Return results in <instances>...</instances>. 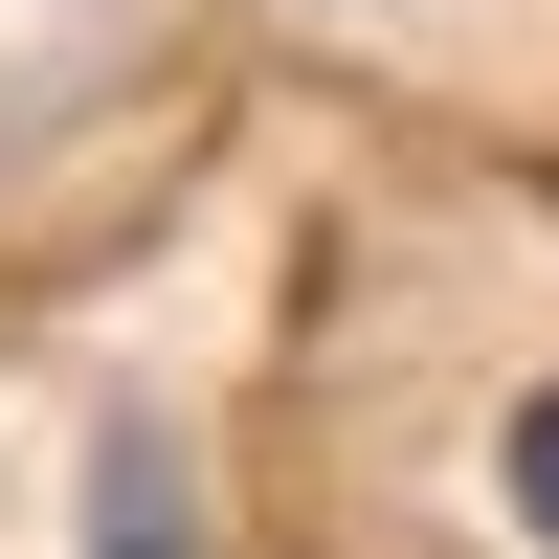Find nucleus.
Returning a JSON list of instances; mask_svg holds the SVG:
<instances>
[{
  "instance_id": "obj_1",
  "label": "nucleus",
  "mask_w": 559,
  "mask_h": 559,
  "mask_svg": "<svg viewBox=\"0 0 559 559\" xmlns=\"http://www.w3.org/2000/svg\"><path fill=\"white\" fill-rule=\"evenodd\" d=\"M68 559H224V537H202V492H179V448H157V426H112V471H90V537H68Z\"/></svg>"
},
{
  "instance_id": "obj_2",
  "label": "nucleus",
  "mask_w": 559,
  "mask_h": 559,
  "mask_svg": "<svg viewBox=\"0 0 559 559\" xmlns=\"http://www.w3.org/2000/svg\"><path fill=\"white\" fill-rule=\"evenodd\" d=\"M492 492H515V537H537V559H559V381H537V403H515V426H492Z\"/></svg>"
}]
</instances>
